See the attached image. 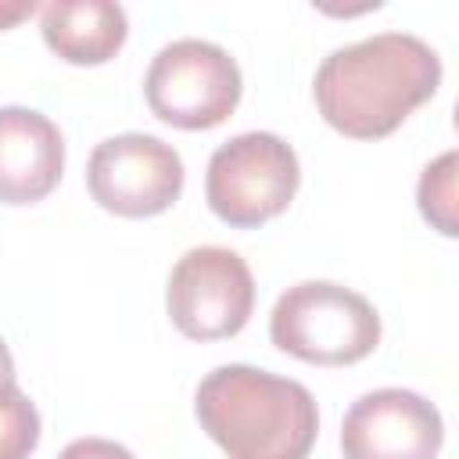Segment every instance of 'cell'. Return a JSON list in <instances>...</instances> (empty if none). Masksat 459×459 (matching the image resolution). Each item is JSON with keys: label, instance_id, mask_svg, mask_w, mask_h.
<instances>
[{"label": "cell", "instance_id": "8fae6325", "mask_svg": "<svg viewBox=\"0 0 459 459\" xmlns=\"http://www.w3.org/2000/svg\"><path fill=\"white\" fill-rule=\"evenodd\" d=\"M455 165L459 154L445 151L437 154L416 183V201H420V215L430 222V230H437L441 237H455L459 233V204H455Z\"/></svg>", "mask_w": 459, "mask_h": 459}, {"label": "cell", "instance_id": "277c9868", "mask_svg": "<svg viewBox=\"0 0 459 459\" xmlns=\"http://www.w3.org/2000/svg\"><path fill=\"white\" fill-rule=\"evenodd\" d=\"M301 183L294 147L276 133L230 136L208 158L204 201L233 230H258L283 215Z\"/></svg>", "mask_w": 459, "mask_h": 459}, {"label": "cell", "instance_id": "52a82bcc", "mask_svg": "<svg viewBox=\"0 0 459 459\" xmlns=\"http://www.w3.org/2000/svg\"><path fill=\"white\" fill-rule=\"evenodd\" d=\"M183 158L151 133H118L93 147L86 161L90 197L118 219H151L183 194Z\"/></svg>", "mask_w": 459, "mask_h": 459}, {"label": "cell", "instance_id": "30bf717a", "mask_svg": "<svg viewBox=\"0 0 459 459\" xmlns=\"http://www.w3.org/2000/svg\"><path fill=\"white\" fill-rule=\"evenodd\" d=\"M39 32L50 54L68 65L93 68L122 50L129 18L115 0H54L39 7Z\"/></svg>", "mask_w": 459, "mask_h": 459}, {"label": "cell", "instance_id": "9a60e30c", "mask_svg": "<svg viewBox=\"0 0 459 459\" xmlns=\"http://www.w3.org/2000/svg\"><path fill=\"white\" fill-rule=\"evenodd\" d=\"M4 384H18L14 380V359H11V348L4 344V337H0V387Z\"/></svg>", "mask_w": 459, "mask_h": 459}, {"label": "cell", "instance_id": "8992f818", "mask_svg": "<svg viewBox=\"0 0 459 459\" xmlns=\"http://www.w3.org/2000/svg\"><path fill=\"white\" fill-rule=\"evenodd\" d=\"M165 308L190 341L237 337L255 312V276L233 247H190L169 273Z\"/></svg>", "mask_w": 459, "mask_h": 459}, {"label": "cell", "instance_id": "ba28073f", "mask_svg": "<svg viewBox=\"0 0 459 459\" xmlns=\"http://www.w3.org/2000/svg\"><path fill=\"white\" fill-rule=\"evenodd\" d=\"M445 420L409 387H380L351 402L341 423L344 459H437Z\"/></svg>", "mask_w": 459, "mask_h": 459}, {"label": "cell", "instance_id": "7a4b0ae2", "mask_svg": "<svg viewBox=\"0 0 459 459\" xmlns=\"http://www.w3.org/2000/svg\"><path fill=\"white\" fill-rule=\"evenodd\" d=\"M194 416L226 459H308L319 409L305 384L230 362L194 391Z\"/></svg>", "mask_w": 459, "mask_h": 459}, {"label": "cell", "instance_id": "5b68a950", "mask_svg": "<svg viewBox=\"0 0 459 459\" xmlns=\"http://www.w3.org/2000/svg\"><path fill=\"white\" fill-rule=\"evenodd\" d=\"M244 93L240 65L219 43L186 36L165 43L143 75V97L165 126L197 133L222 126Z\"/></svg>", "mask_w": 459, "mask_h": 459}, {"label": "cell", "instance_id": "5bb4252c", "mask_svg": "<svg viewBox=\"0 0 459 459\" xmlns=\"http://www.w3.org/2000/svg\"><path fill=\"white\" fill-rule=\"evenodd\" d=\"M29 14H36V4L32 0H0V29H14Z\"/></svg>", "mask_w": 459, "mask_h": 459}, {"label": "cell", "instance_id": "9c48e42d", "mask_svg": "<svg viewBox=\"0 0 459 459\" xmlns=\"http://www.w3.org/2000/svg\"><path fill=\"white\" fill-rule=\"evenodd\" d=\"M65 172V136L36 108H0V204L43 201Z\"/></svg>", "mask_w": 459, "mask_h": 459}, {"label": "cell", "instance_id": "4fadbf2b", "mask_svg": "<svg viewBox=\"0 0 459 459\" xmlns=\"http://www.w3.org/2000/svg\"><path fill=\"white\" fill-rule=\"evenodd\" d=\"M57 459H136V455L111 437H75L61 448Z\"/></svg>", "mask_w": 459, "mask_h": 459}, {"label": "cell", "instance_id": "3957f363", "mask_svg": "<svg viewBox=\"0 0 459 459\" xmlns=\"http://www.w3.org/2000/svg\"><path fill=\"white\" fill-rule=\"evenodd\" d=\"M269 341L312 366H351L380 344L377 308L351 287L305 280L287 287L269 312Z\"/></svg>", "mask_w": 459, "mask_h": 459}, {"label": "cell", "instance_id": "6da1fadb", "mask_svg": "<svg viewBox=\"0 0 459 459\" xmlns=\"http://www.w3.org/2000/svg\"><path fill=\"white\" fill-rule=\"evenodd\" d=\"M441 86V57L412 32H377L330 50L312 97L330 129L351 140L391 136Z\"/></svg>", "mask_w": 459, "mask_h": 459}, {"label": "cell", "instance_id": "7c38bea8", "mask_svg": "<svg viewBox=\"0 0 459 459\" xmlns=\"http://www.w3.org/2000/svg\"><path fill=\"white\" fill-rule=\"evenodd\" d=\"M39 445V412L18 384L0 387V459H29Z\"/></svg>", "mask_w": 459, "mask_h": 459}]
</instances>
